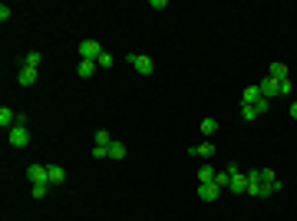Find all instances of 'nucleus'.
Masks as SVG:
<instances>
[{"instance_id": "nucleus-1", "label": "nucleus", "mask_w": 297, "mask_h": 221, "mask_svg": "<svg viewBox=\"0 0 297 221\" xmlns=\"http://www.w3.org/2000/svg\"><path fill=\"white\" fill-rule=\"evenodd\" d=\"M7 142H10L13 149H23V145L30 142V126H27V116H17V126L7 132Z\"/></svg>"}, {"instance_id": "nucleus-2", "label": "nucleus", "mask_w": 297, "mask_h": 221, "mask_svg": "<svg viewBox=\"0 0 297 221\" xmlns=\"http://www.w3.org/2000/svg\"><path fill=\"white\" fill-rule=\"evenodd\" d=\"M129 63L135 66V73H139V76H152V69H155L152 56H145V53H132V56H129Z\"/></svg>"}, {"instance_id": "nucleus-3", "label": "nucleus", "mask_w": 297, "mask_h": 221, "mask_svg": "<svg viewBox=\"0 0 297 221\" xmlns=\"http://www.w3.org/2000/svg\"><path fill=\"white\" fill-rule=\"evenodd\" d=\"M248 195H254V198H267V195H264V185H261V168L248 172Z\"/></svg>"}, {"instance_id": "nucleus-4", "label": "nucleus", "mask_w": 297, "mask_h": 221, "mask_svg": "<svg viewBox=\"0 0 297 221\" xmlns=\"http://www.w3.org/2000/svg\"><path fill=\"white\" fill-rule=\"evenodd\" d=\"M258 86H261V96H264L267 102L274 99V96H281V83H277L274 76H264L261 83H258Z\"/></svg>"}, {"instance_id": "nucleus-5", "label": "nucleus", "mask_w": 297, "mask_h": 221, "mask_svg": "<svg viewBox=\"0 0 297 221\" xmlns=\"http://www.w3.org/2000/svg\"><path fill=\"white\" fill-rule=\"evenodd\" d=\"M79 56H83V60H93V63H96L99 56H102V46H99L96 40H83V43H79Z\"/></svg>"}, {"instance_id": "nucleus-6", "label": "nucleus", "mask_w": 297, "mask_h": 221, "mask_svg": "<svg viewBox=\"0 0 297 221\" xmlns=\"http://www.w3.org/2000/svg\"><path fill=\"white\" fill-rule=\"evenodd\" d=\"M13 126H17V112H13L10 106H0V129H3V132H10Z\"/></svg>"}, {"instance_id": "nucleus-7", "label": "nucleus", "mask_w": 297, "mask_h": 221, "mask_svg": "<svg viewBox=\"0 0 297 221\" xmlns=\"http://www.w3.org/2000/svg\"><path fill=\"white\" fill-rule=\"evenodd\" d=\"M221 195V188L215 185V182H205V185H198V198L201 201H215Z\"/></svg>"}, {"instance_id": "nucleus-8", "label": "nucleus", "mask_w": 297, "mask_h": 221, "mask_svg": "<svg viewBox=\"0 0 297 221\" xmlns=\"http://www.w3.org/2000/svg\"><path fill=\"white\" fill-rule=\"evenodd\" d=\"M228 191H234V195H244V191H248V175H244V172L231 175V182H228Z\"/></svg>"}, {"instance_id": "nucleus-9", "label": "nucleus", "mask_w": 297, "mask_h": 221, "mask_svg": "<svg viewBox=\"0 0 297 221\" xmlns=\"http://www.w3.org/2000/svg\"><path fill=\"white\" fill-rule=\"evenodd\" d=\"M188 155H195V158H211L215 155V142H201V145H192Z\"/></svg>"}, {"instance_id": "nucleus-10", "label": "nucleus", "mask_w": 297, "mask_h": 221, "mask_svg": "<svg viewBox=\"0 0 297 221\" xmlns=\"http://www.w3.org/2000/svg\"><path fill=\"white\" fill-rule=\"evenodd\" d=\"M46 182H50V185H63V182H66V172L60 165H46Z\"/></svg>"}, {"instance_id": "nucleus-11", "label": "nucleus", "mask_w": 297, "mask_h": 221, "mask_svg": "<svg viewBox=\"0 0 297 221\" xmlns=\"http://www.w3.org/2000/svg\"><path fill=\"white\" fill-rule=\"evenodd\" d=\"M258 99H264V96H261V86H248V89H244V99H241V106H254Z\"/></svg>"}, {"instance_id": "nucleus-12", "label": "nucleus", "mask_w": 297, "mask_h": 221, "mask_svg": "<svg viewBox=\"0 0 297 221\" xmlns=\"http://www.w3.org/2000/svg\"><path fill=\"white\" fill-rule=\"evenodd\" d=\"M27 178H30L33 185H36V182H46V165H30L27 168Z\"/></svg>"}, {"instance_id": "nucleus-13", "label": "nucleus", "mask_w": 297, "mask_h": 221, "mask_svg": "<svg viewBox=\"0 0 297 221\" xmlns=\"http://www.w3.org/2000/svg\"><path fill=\"white\" fill-rule=\"evenodd\" d=\"M93 73H96V63H93V60H83V63L76 66V76L79 79H89Z\"/></svg>"}, {"instance_id": "nucleus-14", "label": "nucleus", "mask_w": 297, "mask_h": 221, "mask_svg": "<svg viewBox=\"0 0 297 221\" xmlns=\"http://www.w3.org/2000/svg\"><path fill=\"white\" fill-rule=\"evenodd\" d=\"M17 79H20V86H33V83H36V69L23 66V69H20V76H17Z\"/></svg>"}, {"instance_id": "nucleus-15", "label": "nucleus", "mask_w": 297, "mask_h": 221, "mask_svg": "<svg viewBox=\"0 0 297 221\" xmlns=\"http://www.w3.org/2000/svg\"><path fill=\"white\" fill-rule=\"evenodd\" d=\"M215 178H218V172H215V168H211V165L198 168V185H205V182H215Z\"/></svg>"}, {"instance_id": "nucleus-16", "label": "nucleus", "mask_w": 297, "mask_h": 221, "mask_svg": "<svg viewBox=\"0 0 297 221\" xmlns=\"http://www.w3.org/2000/svg\"><path fill=\"white\" fill-rule=\"evenodd\" d=\"M40 60H43V56H40V50H30V53L23 56V66H30V69H36V66H40Z\"/></svg>"}, {"instance_id": "nucleus-17", "label": "nucleus", "mask_w": 297, "mask_h": 221, "mask_svg": "<svg viewBox=\"0 0 297 221\" xmlns=\"http://www.w3.org/2000/svg\"><path fill=\"white\" fill-rule=\"evenodd\" d=\"M267 76H274L277 83H281V79H287V66L284 63H271V73H267Z\"/></svg>"}, {"instance_id": "nucleus-18", "label": "nucleus", "mask_w": 297, "mask_h": 221, "mask_svg": "<svg viewBox=\"0 0 297 221\" xmlns=\"http://www.w3.org/2000/svg\"><path fill=\"white\" fill-rule=\"evenodd\" d=\"M218 132V122L215 119H201V135H215Z\"/></svg>"}, {"instance_id": "nucleus-19", "label": "nucleus", "mask_w": 297, "mask_h": 221, "mask_svg": "<svg viewBox=\"0 0 297 221\" xmlns=\"http://www.w3.org/2000/svg\"><path fill=\"white\" fill-rule=\"evenodd\" d=\"M109 158H126V145H122V142H112L109 145Z\"/></svg>"}, {"instance_id": "nucleus-20", "label": "nucleus", "mask_w": 297, "mask_h": 221, "mask_svg": "<svg viewBox=\"0 0 297 221\" xmlns=\"http://www.w3.org/2000/svg\"><path fill=\"white\" fill-rule=\"evenodd\" d=\"M46 191H50V182H36L33 185V198H46Z\"/></svg>"}, {"instance_id": "nucleus-21", "label": "nucleus", "mask_w": 297, "mask_h": 221, "mask_svg": "<svg viewBox=\"0 0 297 221\" xmlns=\"http://www.w3.org/2000/svg\"><path fill=\"white\" fill-rule=\"evenodd\" d=\"M93 142H96V145H112V139H109V132H106V129H99V132L93 135Z\"/></svg>"}, {"instance_id": "nucleus-22", "label": "nucleus", "mask_w": 297, "mask_h": 221, "mask_svg": "<svg viewBox=\"0 0 297 221\" xmlns=\"http://www.w3.org/2000/svg\"><path fill=\"white\" fill-rule=\"evenodd\" d=\"M241 116H244V122H251V119H258V109L254 106H241Z\"/></svg>"}, {"instance_id": "nucleus-23", "label": "nucleus", "mask_w": 297, "mask_h": 221, "mask_svg": "<svg viewBox=\"0 0 297 221\" xmlns=\"http://www.w3.org/2000/svg\"><path fill=\"white\" fill-rule=\"evenodd\" d=\"M109 155V145H93V158H106Z\"/></svg>"}, {"instance_id": "nucleus-24", "label": "nucleus", "mask_w": 297, "mask_h": 221, "mask_svg": "<svg viewBox=\"0 0 297 221\" xmlns=\"http://www.w3.org/2000/svg\"><path fill=\"white\" fill-rule=\"evenodd\" d=\"M96 66H106V69H109L112 66V53H106V50H102V56L96 60Z\"/></svg>"}, {"instance_id": "nucleus-25", "label": "nucleus", "mask_w": 297, "mask_h": 221, "mask_svg": "<svg viewBox=\"0 0 297 221\" xmlns=\"http://www.w3.org/2000/svg\"><path fill=\"white\" fill-rule=\"evenodd\" d=\"M254 109H258V116H264V112L271 109V102H267V99H258V102H254Z\"/></svg>"}, {"instance_id": "nucleus-26", "label": "nucleus", "mask_w": 297, "mask_h": 221, "mask_svg": "<svg viewBox=\"0 0 297 221\" xmlns=\"http://www.w3.org/2000/svg\"><path fill=\"white\" fill-rule=\"evenodd\" d=\"M291 89H294V83L291 79H281V96H291Z\"/></svg>"}, {"instance_id": "nucleus-27", "label": "nucleus", "mask_w": 297, "mask_h": 221, "mask_svg": "<svg viewBox=\"0 0 297 221\" xmlns=\"http://www.w3.org/2000/svg\"><path fill=\"white\" fill-rule=\"evenodd\" d=\"M225 172H228V175H238V172H241V165H238V162H228V165H225Z\"/></svg>"}, {"instance_id": "nucleus-28", "label": "nucleus", "mask_w": 297, "mask_h": 221, "mask_svg": "<svg viewBox=\"0 0 297 221\" xmlns=\"http://www.w3.org/2000/svg\"><path fill=\"white\" fill-rule=\"evenodd\" d=\"M0 20H3V23L10 20V7H7V3H0Z\"/></svg>"}, {"instance_id": "nucleus-29", "label": "nucleus", "mask_w": 297, "mask_h": 221, "mask_svg": "<svg viewBox=\"0 0 297 221\" xmlns=\"http://www.w3.org/2000/svg\"><path fill=\"white\" fill-rule=\"evenodd\" d=\"M291 116H294V119H297V99L291 102Z\"/></svg>"}]
</instances>
